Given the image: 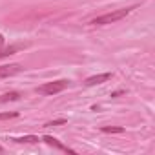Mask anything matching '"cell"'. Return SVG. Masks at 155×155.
Instances as JSON below:
<instances>
[{
  "mask_svg": "<svg viewBox=\"0 0 155 155\" xmlns=\"http://www.w3.org/2000/svg\"><path fill=\"white\" fill-rule=\"evenodd\" d=\"M2 46H4V37L0 35V48H2Z\"/></svg>",
  "mask_w": 155,
  "mask_h": 155,
  "instance_id": "7c38bea8",
  "label": "cell"
},
{
  "mask_svg": "<svg viewBox=\"0 0 155 155\" xmlns=\"http://www.w3.org/2000/svg\"><path fill=\"white\" fill-rule=\"evenodd\" d=\"M0 151H4V148H2V146H0Z\"/></svg>",
  "mask_w": 155,
  "mask_h": 155,
  "instance_id": "4fadbf2b",
  "label": "cell"
},
{
  "mask_svg": "<svg viewBox=\"0 0 155 155\" xmlns=\"http://www.w3.org/2000/svg\"><path fill=\"white\" fill-rule=\"evenodd\" d=\"M60 124H66V119H57V120H51V122H48L46 126H60Z\"/></svg>",
  "mask_w": 155,
  "mask_h": 155,
  "instance_id": "8fae6325",
  "label": "cell"
},
{
  "mask_svg": "<svg viewBox=\"0 0 155 155\" xmlns=\"http://www.w3.org/2000/svg\"><path fill=\"white\" fill-rule=\"evenodd\" d=\"M20 46H11V48H6V49H0V57H8V55H13Z\"/></svg>",
  "mask_w": 155,
  "mask_h": 155,
  "instance_id": "9c48e42d",
  "label": "cell"
},
{
  "mask_svg": "<svg viewBox=\"0 0 155 155\" xmlns=\"http://www.w3.org/2000/svg\"><path fill=\"white\" fill-rule=\"evenodd\" d=\"M102 131L104 133H122L124 128H120V126H102Z\"/></svg>",
  "mask_w": 155,
  "mask_h": 155,
  "instance_id": "ba28073f",
  "label": "cell"
},
{
  "mask_svg": "<svg viewBox=\"0 0 155 155\" xmlns=\"http://www.w3.org/2000/svg\"><path fill=\"white\" fill-rule=\"evenodd\" d=\"M20 99V93H17V91H11V93H6V95H2L0 97V102H8V101H18Z\"/></svg>",
  "mask_w": 155,
  "mask_h": 155,
  "instance_id": "52a82bcc",
  "label": "cell"
},
{
  "mask_svg": "<svg viewBox=\"0 0 155 155\" xmlns=\"http://www.w3.org/2000/svg\"><path fill=\"white\" fill-rule=\"evenodd\" d=\"M24 68L20 64H6V66H0V79H6V77H13L18 75Z\"/></svg>",
  "mask_w": 155,
  "mask_h": 155,
  "instance_id": "3957f363",
  "label": "cell"
},
{
  "mask_svg": "<svg viewBox=\"0 0 155 155\" xmlns=\"http://www.w3.org/2000/svg\"><path fill=\"white\" fill-rule=\"evenodd\" d=\"M68 86H69V81H66V79L53 81V82H46V84L38 86L37 88V93H40V95H57V93L64 91Z\"/></svg>",
  "mask_w": 155,
  "mask_h": 155,
  "instance_id": "7a4b0ae2",
  "label": "cell"
},
{
  "mask_svg": "<svg viewBox=\"0 0 155 155\" xmlns=\"http://www.w3.org/2000/svg\"><path fill=\"white\" fill-rule=\"evenodd\" d=\"M113 77V73H101V75H93V77H90V79H86V86L90 88V86H97V84H102V82H106V81H110Z\"/></svg>",
  "mask_w": 155,
  "mask_h": 155,
  "instance_id": "277c9868",
  "label": "cell"
},
{
  "mask_svg": "<svg viewBox=\"0 0 155 155\" xmlns=\"http://www.w3.org/2000/svg\"><path fill=\"white\" fill-rule=\"evenodd\" d=\"M18 117L17 111H6V113H0V120H8V119H15Z\"/></svg>",
  "mask_w": 155,
  "mask_h": 155,
  "instance_id": "30bf717a",
  "label": "cell"
},
{
  "mask_svg": "<svg viewBox=\"0 0 155 155\" xmlns=\"http://www.w3.org/2000/svg\"><path fill=\"white\" fill-rule=\"evenodd\" d=\"M42 140L46 142V144H49V146H53V148H57V150H60V151H68V153H75V150H71V148H68V146H64L60 140H57L55 137H51V135H44L42 137Z\"/></svg>",
  "mask_w": 155,
  "mask_h": 155,
  "instance_id": "5b68a950",
  "label": "cell"
},
{
  "mask_svg": "<svg viewBox=\"0 0 155 155\" xmlns=\"http://www.w3.org/2000/svg\"><path fill=\"white\" fill-rule=\"evenodd\" d=\"M133 9H135V6H133V8H126V9H117V11H111V13H106V15H101V17L93 18L90 24H93V26H106V24L119 22V20H122L124 17H128Z\"/></svg>",
  "mask_w": 155,
  "mask_h": 155,
  "instance_id": "6da1fadb",
  "label": "cell"
},
{
  "mask_svg": "<svg viewBox=\"0 0 155 155\" xmlns=\"http://www.w3.org/2000/svg\"><path fill=\"white\" fill-rule=\"evenodd\" d=\"M11 140L20 142V144H33V142H38V137L37 135H26V137H13Z\"/></svg>",
  "mask_w": 155,
  "mask_h": 155,
  "instance_id": "8992f818",
  "label": "cell"
}]
</instances>
